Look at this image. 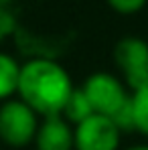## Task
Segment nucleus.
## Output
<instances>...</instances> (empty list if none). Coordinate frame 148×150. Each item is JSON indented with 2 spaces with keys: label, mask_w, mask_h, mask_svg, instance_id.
I'll return each mask as SVG.
<instances>
[{
  "label": "nucleus",
  "mask_w": 148,
  "mask_h": 150,
  "mask_svg": "<svg viewBox=\"0 0 148 150\" xmlns=\"http://www.w3.org/2000/svg\"><path fill=\"white\" fill-rule=\"evenodd\" d=\"M21 101L37 116H61L65 101L73 91L69 73L51 59H33L21 67L18 77Z\"/></svg>",
  "instance_id": "1"
},
{
  "label": "nucleus",
  "mask_w": 148,
  "mask_h": 150,
  "mask_svg": "<svg viewBox=\"0 0 148 150\" xmlns=\"http://www.w3.org/2000/svg\"><path fill=\"white\" fill-rule=\"evenodd\" d=\"M81 91L85 93L93 114L108 116V118H112L120 108H124L130 101V93L124 81L106 71L91 73L83 81Z\"/></svg>",
  "instance_id": "2"
},
{
  "label": "nucleus",
  "mask_w": 148,
  "mask_h": 150,
  "mask_svg": "<svg viewBox=\"0 0 148 150\" xmlns=\"http://www.w3.org/2000/svg\"><path fill=\"white\" fill-rule=\"evenodd\" d=\"M114 63L130 91L148 83V43L140 37H124L114 47Z\"/></svg>",
  "instance_id": "3"
},
{
  "label": "nucleus",
  "mask_w": 148,
  "mask_h": 150,
  "mask_svg": "<svg viewBox=\"0 0 148 150\" xmlns=\"http://www.w3.org/2000/svg\"><path fill=\"white\" fill-rule=\"evenodd\" d=\"M37 114L21 100H10L0 108V138L12 148H23L37 136Z\"/></svg>",
  "instance_id": "4"
},
{
  "label": "nucleus",
  "mask_w": 148,
  "mask_h": 150,
  "mask_svg": "<svg viewBox=\"0 0 148 150\" xmlns=\"http://www.w3.org/2000/svg\"><path fill=\"white\" fill-rule=\"evenodd\" d=\"M122 132L112 118L93 114L73 130V150H118Z\"/></svg>",
  "instance_id": "5"
},
{
  "label": "nucleus",
  "mask_w": 148,
  "mask_h": 150,
  "mask_svg": "<svg viewBox=\"0 0 148 150\" xmlns=\"http://www.w3.org/2000/svg\"><path fill=\"white\" fill-rule=\"evenodd\" d=\"M37 150H73V130L61 116H49L35 136Z\"/></svg>",
  "instance_id": "6"
},
{
  "label": "nucleus",
  "mask_w": 148,
  "mask_h": 150,
  "mask_svg": "<svg viewBox=\"0 0 148 150\" xmlns=\"http://www.w3.org/2000/svg\"><path fill=\"white\" fill-rule=\"evenodd\" d=\"M89 116H93V110H91L89 101L85 98V93L81 91V87H79V89L73 87L69 100L65 101V108H63V112H61V118L67 120L69 124L77 126V124H81L83 120H87Z\"/></svg>",
  "instance_id": "7"
},
{
  "label": "nucleus",
  "mask_w": 148,
  "mask_h": 150,
  "mask_svg": "<svg viewBox=\"0 0 148 150\" xmlns=\"http://www.w3.org/2000/svg\"><path fill=\"white\" fill-rule=\"evenodd\" d=\"M18 77H21V65L10 55L0 53V100L10 98L18 89Z\"/></svg>",
  "instance_id": "8"
},
{
  "label": "nucleus",
  "mask_w": 148,
  "mask_h": 150,
  "mask_svg": "<svg viewBox=\"0 0 148 150\" xmlns=\"http://www.w3.org/2000/svg\"><path fill=\"white\" fill-rule=\"evenodd\" d=\"M130 108L136 132L148 136V83L130 93Z\"/></svg>",
  "instance_id": "9"
},
{
  "label": "nucleus",
  "mask_w": 148,
  "mask_h": 150,
  "mask_svg": "<svg viewBox=\"0 0 148 150\" xmlns=\"http://www.w3.org/2000/svg\"><path fill=\"white\" fill-rule=\"evenodd\" d=\"M108 2L114 10H118L122 14H132L146 4V0H108Z\"/></svg>",
  "instance_id": "10"
},
{
  "label": "nucleus",
  "mask_w": 148,
  "mask_h": 150,
  "mask_svg": "<svg viewBox=\"0 0 148 150\" xmlns=\"http://www.w3.org/2000/svg\"><path fill=\"white\" fill-rule=\"evenodd\" d=\"M124 150H148V144H134V146H128Z\"/></svg>",
  "instance_id": "11"
}]
</instances>
